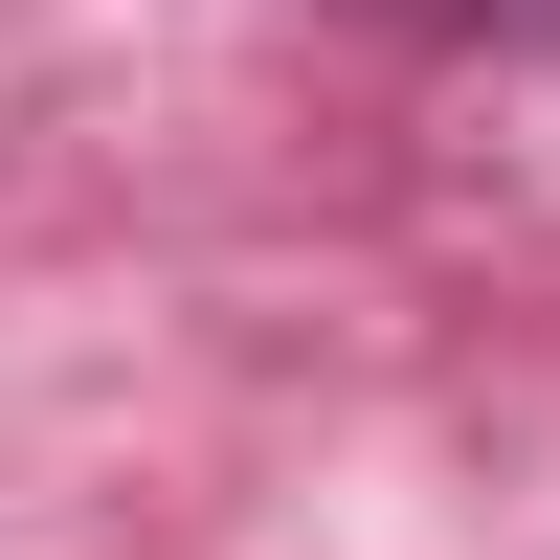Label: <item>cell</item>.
Here are the masks:
<instances>
[{
	"instance_id": "cell-1",
	"label": "cell",
	"mask_w": 560,
	"mask_h": 560,
	"mask_svg": "<svg viewBox=\"0 0 560 560\" xmlns=\"http://www.w3.org/2000/svg\"><path fill=\"white\" fill-rule=\"evenodd\" d=\"M359 23H404V45H560V0H359Z\"/></svg>"
}]
</instances>
